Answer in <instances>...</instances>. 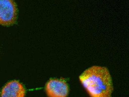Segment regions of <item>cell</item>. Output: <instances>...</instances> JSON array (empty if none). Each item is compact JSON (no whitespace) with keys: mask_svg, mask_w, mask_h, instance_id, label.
I'll return each instance as SVG.
<instances>
[{"mask_svg":"<svg viewBox=\"0 0 129 97\" xmlns=\"http://www.w3.org/2000/svg\"><path fill=\"white\" fill-rule=\"evenodd\" d=\"M79 80L90 97L111 96L114 90L112 79L109 70L105 67L92 66L81 74Z\"/></svg>","mask_w":129,"mask_h":97,"instance_id":"obj_1","label":"cell"},{"mask_svg":"<svg viewBox=\"0 0 129 97\" xmlns=\"http://www.w3.org/2000/svg\"><path fill=\"white\" fill-rule=\"evenodd\" d=\"M18 9L13 0H0V25L9 26L15 24Z\"/></svg>","mask_w":129,"mask_h":97,"instance_id":"obj_2","label":"cell"},{"mask_svg":"<svg viewBox=\"0 0 129 97\" xmlns=\"http://www.w3.org/2000/svg\"><path fill=\"white\" fill-rule=\"evenodd\" d=\"M46 94L50 97H66L68 95L69 87L64 79H50L46 84Z\"/></svg>","mask_w":129,"mask_h":97,"instance_id":"obj_3","label":"cell"},{"mask_svg":"<svg viewBox=\"0 0 129 97\" xmlns=\"http://www.w3.org/2000/svg\"><path fill=\"white\" fill-rule=\"evenodd\" d=\"M26 91L19 81L13 80L8 83L2 90L0 96L2 97H23Z\"/></svg>","mask_w":129,"mask_h":97,"instance_id":"obj_4","label":"cell"}]
</instances>
